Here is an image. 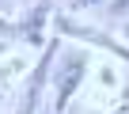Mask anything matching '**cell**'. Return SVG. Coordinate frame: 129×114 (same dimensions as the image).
<instances>
[{"mask_svg":"<svg viewBox=\"0 0 129 114\" xmlns=\"http://www.w3.org/2000/svg\"><path fill=\"white\" fill-rule=\"evenodd\" d=\"M12 31H15V23H12V19H4V15H0V34H12Z\"/></svg>","mask_w":129,"mask_h":114,"instance_id":"8992f818","label":"cell"},{"mask_svg":"<svg viewBox=\"0 0 129 114\" xmlns=\"http://www.w3.org/2000/svg\"><path fill=\"white\" fill-rule=\"evenodd\" d=\"M46 27H49V0H38L15 31H19L30 46H46Z\"/></svg>","mask_w":129,"mask_h":114,"instance_id":"277c9868","label":"cell"},{"mask_svg":"<svg viewBox=\"0 0 129 114\" xmlns=\"http://www.w3.org/2000/svg\"><path fill=\"white\" fill-rule=\"evenodd\" d=\"M76 4H80V8H99L103 0H76Z\"/></svg>","mask_w":129,"mask_h":114,"instance_id":"52a82bcc","label":"cell"},{"mask_svg":"<svg viewBox=\"0 0 129 114\" xmlns=\"http://www.w3.org/2000/svg\"><path fill=\"white\" fill-rule=\"evenodd\" d=\"M129 12V0H114V4H110V15L118 19V15H125Z\"/></svg>","mask_w":129,"mask_h":114,"instance_id":"5b68a950","label":"cell"},{"mask_svg":"<svg viewBox=\"0 0 129 114\" xmlns=\"http://www.w3.org/2000/svg\"><path fill=\"white\" fill-rule=\"evenodd\" d=\"M57 49H61V38L42 46V57H38V65H34V72H30V84L23 88V99H19L15 114H34V110H38V103H42V95H46V84H49V72H53Z\"/></svg>","mask_w":129,"mask_h":114,"instance_id":"7a4b0ae2","label":"cell"},{"mask_svg":"<svg viewBox=\"0 0 129 114\" xmlns=\"http://www.w3.org/2000/svg\"><path fill=\"white\" fill-rule=\"evenodd\" d=\"M87 69H91V53L87 49H69L57 61V72H49V110L53 114H64V106L72 103V95L80 91V84L87 80Z\"/></svg>","mask_w":129,"mask_h":114,"instance_id":"6da1fadb","label":"cell"},{"mask_svg":"<svg viewBox=\"0 0 129 114\" xmlns=\"http://www.w3.org/2000/svg\"><path fill=\"white\" fill-rule=\"evenodd\" d=\"M121 34H125V38H129V19H125V23H121Z\"/></svg>","mask_w":129,"mask_h":114,"instance_id":"ba28073f","label":"cell"},{"mask_svg":"<svg viewBox=\"0 0 129 114\" xmlns=\"http://www.w3.org/2000/svg\"><path fill=\"white\" fill-rule=\"evenodd\" d=\"M49 23L57 27V34H72V38H84L87 46H99V49H106V53L121 57V61H129V49H125L121 42H114L110 34L95 31V27H84V23H76V19H69V15H57V19H49Z\"/></svg>","mask_w":129,"mask_h":114,"instance_id":"3957f363","label":"cell"},{"mask_svg":"<svg viewBox=\"0 0 129 114\" xmlns=\"http://www.w3.org/2000/svg\"><path fill=\"white\" fill-rule=\"evenodd\" d=\"M4 49H8V46H4V42H0V57H4Z\"/></svg>","mask_w":129,"mask_h":114,"instance_id":"9c48e42d","label":"cell"},{"mask_svg":"<svg viewBox=\"0 0 129 114\" xmlns=\"http://www.w3.org/2000/svg\"><path fill=\"white\" fill-rule=\"evenodd\" d=\"M87 114H103V110H87Z\"/></svg>","mask_w":129,"mask_h":114,"instance_id":"30bf717a","label":"cell"}]
</instances>
